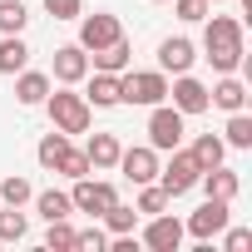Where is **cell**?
<instances>
[{"mask_svg": "<svg viewBox=\"0 0 252 252\" xmlns=\"http://www.w3.org/2000/svg\"><path fill=\"white\" fill-rule=\"evenodd\" d=\"M203 60L218 69V74H232L237 64H242V25L232 20V15H213L208 20V35H203Z\"/></svg>", "mask_w": 252, "mask_h": 252, "instance_id": "1", "label": "cell"}, {"mask_svg": "<svg viewBox=\"0 0 252 252\" xmlns=\"http://www.w3.org/2000/svg\"><path fill=\"white\" fill-rule=\"evenodd\" d=\"M168 99V74L163 69H124L119 74V104H139V109H154Z\"/></svg>", "mask_w": 252, "mask_h": 252, "instance_id": "2", "label": "cell"}, {"mask_svg": "<svg viewBox=\"0 0 252 252\" xmlns=\"http://www.w3.org/2000/svg\"><path fill=\"white\" fill-rule=\"evenodd\" d=\"M45 104H50V119H55L60 134H89L94 109H89L84 94H74V89H55V94H45Z\"/></svg>", "mask_w": 252, "mask_h": 252, "instance_id": "3", "label": "cell"}, {"mask_svg": "<svg viewBox=\"0 0 252 252\" xmlns=\"http://www.w3.org/2000/svg\"><path fill=\"white\" fill-rule=\"evenodd\" d=\"M183 119H188V114H178L173 104H154V114H149V149L173 154V149L183 144Z\"/></svg>", "mask_w": 252, "mask_h": 252, "instance_id": "4", "label": "cell"}, {"mask_svg": "<svg viewBox=\"0 0 252 252\" xmlns=\"http://www.w3.org/2000/svg\"><path fill=\"white\" fill-rule=\"evenodd\" d=\"M163 178H158V188L168 193V198H183L188 188H198V178H203V168H198V158L193 154H183V149H173V158H168V168H158Z\"/></svg>", "mask_w": 252, "mask_h": 252, "instance_id": "5", "label": "cell"}, {"mask_svg": "<svg viewBox=\"0 0 252 252\" xmlns=\"http://www.w3.org/2000/svg\"><path fill=\"white\" fill-rule=\"evenodd\" d=\"M69 203L79 208V213H89V218H104L114 203H119V193H114V183H99V178H74V193H69Z\"/></svg>", "mask_w": 252, "mask_h": 252, "instance_id": "6", "label": "cell"}, {"mask_svg": "<svg viewBox=\"0 0 252 252\" xmlns=\"http://www.w3.org/2000/svg\"><path fill=\"white\" fill-rule=\"evenodd\" d=\"M227 208H232L227 198H208V203H203V208H198V213L183 222V232H193L198 242H213V237H218V232L232 222V213H227Z\"/></svg>", "mask_w": 252, "mask_h": 252, "instance_id": "7", "label": "cell"}, {"mask_svg": "<svg viewBox=\"0 0 252 252\" xmlns=\"http://www.w3.org/2000/svg\"><path fill=\"white\" fill-rule=\"evenodd\" d=\"M124 35V25H119V15H109V10H99V15H79V45L94 55V50H104V45H114Z\"/></svg>", "mask_w": 252, "mask_h": 252, "instance_id": "8", "label": "cell"}, {"mask_svg": "<svg viewBox=\"0 0 252 252\" xmlns=\"http://www.w3.org/2000/svg\"><path fill=\"white\" fill-rule=\"evenodd\" d=\"M114 168H124V178L144 188V183H154V178H158V149H149V144H139V149H124Z\"/></svg>", "mask_w": 252, "mask_h": 252, "instance_id": "9", "label": "cell"}, {"mask_svg": "<svg viewBox=\"0 0 252 252\" xmlns=\"http://www.w3.org/2000/svg\"><path fill=\"white\" fill-rule=\"evenodd\" d=\"M144 242H149L154 252H178V242H183V222L168 218V213H154L149 227H144Z\"/></svg>", "mask_w": 252, "mask_h": 252, "instance_id": "10", "label": "cell"}, {"mask_svg": "<svg viewBox=\"0 0 252 252\" xmlns=\"http://www.w3.org/2000/svg\"><path fill=\"white\" fill-rule=\"evenodd\" d=\"M89 74V50L84 45H60L55 50V79L60 84H79Z\"/></svg>", "mask_w": 252, "mask_h": 252, "instance_id": "11", "label": "cell"}, {"mask_svg": "<svg viewBox=\"0 0 252 252\" xmlns=\"http://www.w3.org/2000/svg\"><path fill=\"white\" fill-rule=\"evenodd\" d=\"M168 94H173V109L178 114H203L208 109V84H198L193 74H178L168 84Z\"/></svg>", "mask_w": 252, "mask_h": 252, "instance_id": "12", "label": "cell"}, {"mask_svg": "<svg viewBox=\"0 0 252 252\" xmlns=\"http://www.w3.org/2000/svg\"><path fill=\"white\" fill-rule=\"evenodd\" d=\"M193 60H198V55H193V40H183V35L158 45V69H163V74H188Z\"/></svg>", "mask_w": 252, "mask_h": 252, "instance_id": "13", "label": "cell"}, {"mask_svg": "<svg viewBox=\"0 0 252 252\" xmlns=\"http://www.w3.org/2000/svg\"><path fill=\"white\" fill-rule=\"evenodd\" d=\"M129 60H134V50H129V40H114V45H104V50H94V69H104V74H124V69H129Z\"/></svg>", "mask_w": 252, "mask_h": 252, "instance_id": "14", "label": "cell"}, {"mask_svg": "<svg viewBox=\"0 0 252 252\" xmlns=\"http://www.w3.org/2000/svg\"><path fill=\"white\" fill-rule=\"evenodd\" d=\"M84 99H89V109H114V104H119V74H104V69H94V79H89Z\"/></svg>", "mask_w": 252, "mask_h": 252, "instance_id": "15", "label": "cell"}, {"mask_svg": "<svg viewBox=\"0 0 252 252\" xmlns=\"http://www.w3.org/2000/svg\"><path fill=\"white\" fill-rule=\"evenodd\" d=\"M208 104H218V109L237 114V109L247 104V84H242V79H232V74H222V79H218V89H208Z\"/></svg>", "mask_w": 252, "mask_h": 252, "instance_id": "16", "label": "cell"}, {"mask_svg": "<svg viewBox=\"0 0 252 252\" xmlns=\"http://www.w3.org/2000/svg\"><path fill=\"white\" fill-rule=\"evenodd\" d=\"M119 154H124V144H119L114 134H94V139L84 144V158H89V168H114V163H119Z\"/></svg>", "mask_w": 252, "mask_h": 252, "instance_id": "17", "label": "cell"}, {"mask_svg": "<svg viewBox=\"0 0 252 252\" xmlns=\"http://www.w3.org/2000/svg\"><path fill=\"white\" fill-rule=\"evenodd\" d=\"M198 183H203V193H208V198H227V203H232V198H237V188H242V183H237V173H232V168H222V163H218V168H203V178H198Z\"/></svg>", "mask_w": 252, "mask_h": 252, "instance_id": "18", "label": "cell"}, {"mask_svg": "<svg viewBox=\"0 0 252 252\" xmlns=\"http://www.w3.org/2000/svg\"><path fill=\"white\" fill-rule=\"evenodd\" d=\"M45 94H50V74H40V69H20V79H15V99L20 104H45Z\"/></svg>", "mask_w": 252, "mask_h": 252, "instance_id": "19", "label": "cell"}, {"mask_svg": "<svg viewBox=\"0 0 252 252\" xmlns=\"http://www.w3.org/2000/svg\"><path fill=\"white\" fill-rule=\"evenodd\" d=\"M25 64H30L25 40H20V35H5V40H0V74H20Z\"/></svg>", "mask_w": 252, "mask_h": 252, "instance_id": "20", "label": "cell"}, {"mask_svg": "<svg viewBox=\"0 0 252 252\" xmlns=\"http://www.w3.org/2000/svg\"><path fill=\"white\" fill-rule=\"evenodd\" d=\"M188 154L198 158V168H218V163H222V154H227V144H222L218 134H198V144H193Z\"/></svg>", "mask_w": 252, "mask_h": 252, "instance_id": "21", "label": "cell"}, {"mask_svg": "<svg viewBox=\"0 0 252 252\" xmlns=\"http://www.w3.org/2000/svg\"><path fill=\"white\" fill-rule=\"evenodd\" d=\"M64 154H69V134H60V129H55V134H45V139H40V149H35V158H40L45 168H60V158H64Z\"/></svg>", "mask_w": 252, "mask_h": 252, "instance_id": "22", "label": "cell"}, {"mask_svg": "<svg viewBox=\"0 0 252 252\" xmlns=\"http://www.w3.org/2000/svg\"><path fill=\"white\" fill-rule=\"evenodd\" d=\"M35 208H40V218H45V222H55V218H69V213H74L69 193H55V188H50V193H35Z\"/></svg>", "mask_w": 252, "mask_h": 252, "instance_id": "23", "label": "cell"}, {"mask_svg": "<svg viewBox=\"0 0 252 252\" xmlns=\"http://www.w3.org/2000/svg\"><path fill=\"white\" fill-rule=\"evenodd\" d=\"M30 20V10L20 5V0H0V35H20Z\"/></svg>", "mask_w": 252, "mask_h": 252, "instance_id": "24", "label": "cell"}, {"mask_svg": "<svg viewBox=\"0 0 252 252\" xmlns=\"http://www.w3.org/2000/svg\"><path fill=\"white\" fill-rule=\"evenodd\" d=\"M35 198V188L20 178V173H10L5 183H0V203H5V208H20V203H30Z\"/></svg>", "mask_w": 252, "mask_h": 252, "instance_id": "25", "label": "cell"}, {"mask_svg": "<svg viewBox=\"0 0 252 252\" xmlns=\"http://www.w3.org/2000/svg\"><path fill=\"white\" fill-rule=\"evenodd\" d=\"M25 227H30V222H25L20 208H0V242H20Z\"/></svg>", "mask_w": 252, "mask_h": 252, "instance_id": "26", "label": "cell"}, {"mask_svg": "<svg viewBox=\"0 0 252 252\" xmlns=\"http://www.w3.org/2000/svg\"><path fill=\"white\" fill-rule=\"evenodd\" d=\"M104 222H109V232L119 237V232H134V222H139V208H129V203H114L109 213H104Z\"/></svg>", "mask_w": 252, "mask_h": 252, "instance_id": "27", "label": "cell"}, {"mask_svg": "<svg viewBox=\"0 0 252 252\" xmlns=\"http://www.w3.org/2000/svg\"><path fill=\"white\" fill-rule=\"evenodd\" d=\"M222 144H232V149H252V119H247L242 109L227 119V139H222Z\"/></svg>", "mask_w": 252, "mask_h": 252, "instance_id": "28", "label": "cell"}, {"mask_svg": "<svg viewBox=\"0 0 252 252\" xmlns=\"http://www.w3.org/2000/svg\"><path fill=\"white\" fill-rule=\"evenodd\" d=\"M45 247H50V252H69V247H74V227H69V218H55V222H50Z\"/></svg>", "mask_w": 252, "mask_h": 252, "instance_id": "29", "label": "cell"}, {"mask_svg": "<svg viewBox=\"0 0 252 252\" xmlns=\"http://www.w3.org/2000/svg\"><path fill=\"white\" fill-rule=\"evenodd\" d=\"M163 208H168V193H163L158 183H144V193H139V213L154 218V213H163Z\"/></svg>", "mask_w": 252, "mask_h": 252, "instance_id": "30", "label": "cell"}, {"mask_svg": "<svg viewBox=\"0 0 252 252\" xmlns=\"http://www.w3.org/2000/svg\"><path fill=\"white\" fill-rule=\"evenodd\" d=\"M55 173H64V178H84L89 173V158H84V149H69L64 158H60V168Z\"/></svg>", "mask_w": 252, "mask_h": 252, "instance_id": "31", "label": "cell"}, {"mask_svg": "<svg viewBox=\"0 0 252 252\" xmlns=\"http://www.w3.org/2000/svg\"><path fill=\"white\" fill-rule=\"evenodd\" d=\"M45 10H50L55 20H79V15H84V0H45Z\"/></svg>", "mask_w": 252, "mask_h": 252, "instance_id": "32", "label": "cell"}, {"mask_svg": "<svg viewBox=\"0 0 252 252\" xmlns=\"http://www.w3.org/2000/svg\"><path fill=\"white\" fill-rule=\"evenodd\" d=\"M74 247H84V252H104L109 237H104L99 227H79V232H74Z\"/></svg>", "mask_w": 252, "mask_h": 252, "instance_id": "33", "label": "cell"}, {"mask_svg": "<svg viewBox=\"0 0 252 252\" xmlns=\"http://www.w3.org/2000/svg\"><path fill=\"white\" fill-rule=\"evenodd\" d=\"M222 232H227V237H222L227 252H247V247H252V232H247V227H222Z\"/></svg>", "mask_w": 252, "mask_h": 252, "instance_id": "34", "label": "cell"}, {"mask_svg": "<svg viewBox=\"0 0 252 252\" xmlns=\"http://www.w3.org/2000/svg\"><path fill=\"white\" fill-rule=\"evenodd\" d=\"M173 10H178V20H203L208 0H173Z\"/></svg>", "mask_w": 252, "mask_h": 252, "instance_id": "35", "label": "cell"}, {"mask_svg": "<svg viewBox=\"0 0 252 252\" xmlns=\"http://www.w3.org/2000/svg\"><path fill=\"white\" fill-rule=\"evenodd\" d=\"M208 5H218V0H208Z\"/></svg>", "mask_w": 252, "mask_h": 252, "instance_id": "36", "label": "cell"}]
</instances>
